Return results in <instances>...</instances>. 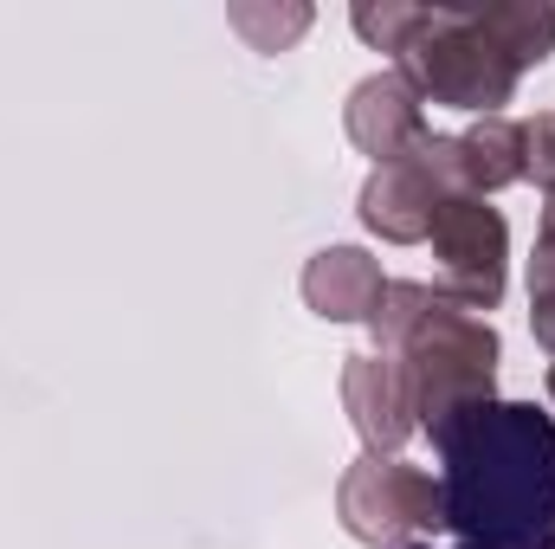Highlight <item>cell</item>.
I'll return each instance as SVG.
<instances>
[{
  "label": "cell",
  "mask_w": 555,
  "mask_h": 549,
  "mask_svg": "<svg viewBox=\"0 0 555 549\" xmlns=\"http://www.w3.org/2000/svg\"><path fill=\"white\" fill-rule=\"evenodd\" d=\"M395 72L414 85L420 104H452L472 117H504L524 78L472 7H420L408 46L395 52Z\"/></svg>",
  "instance_id": "7a4b0ae2"
},
{
  "label": "cell",
  "mask_w": 555,
  "mask_h": 549,
  "mask_svg": "<svg viewBox=\"0 0 555 549\" xmlns=\"http://www.w3.org/2000/svg\"><path fill=\"white\" fill-rule=\"evenodd\" d=\"M408 549H433V544H408Z\"/></svg>",
  "instance_id": "d6986e66"
},
{
  "label": "cell",
  "mask_w": 555,
  "mask_h": 549,
  "mask_svg": "<svg viewBox=\"0 0 555 549\" xmlns=\"http://www.w3.org/2000/svg\"><path fill=\"white\" fill-rule=\"evenodd\" d=\"M336 518L356 544L369 549H408L426 531H439V478L408 459H375L362 452L336 478Z\"/></svg>",
  "instance_id": "5b68a950"
},
{
  "label": "cell",
  "mask_w": 555,
  "mask_h": 549,
  "mask_svg": "<svg viewBox=\"0 0 555 549\" xmlns=\"http://www.w3.org/2000/svg\"><path fill=\"white\" fill-rule=\"evenodd\" d=\"M433 310V284L420 278H388L375 310H369V336H375V356H401V343L414 336V323Z\"/></svg>",
  "instance_id": "7c38bea8"
},
{
  "label": "cell",
  "mask_w": 555,
  "mask_h": 549,
  "mask_svg": "<svg viewBox=\"0 0 555 549\" xmlns=\"http://www.w3.org/2000/svg\"><path fill=\"white\" fill-rule=\"evenodd\" d=\"M433 297L459 304V310H498L504 284H511V227L491 201L478 194H452L433 214Z\"/></svg>",
  "instance_id": "277c9868"
},
{
  "label": "cell",
  "mask_w": 555,
  "mask_h": 549,
  "mask_svg": "<svg viewBox=\"0 0 555 549\" xmlns=\"http://www.w3.org/2000/svg\"><path fill=\"white\" fill-rule=\"evenodd\" d=\"M543 388H550V413H555V362H550V382H543Z\"/></svg>",
  "instance_id": "ac0fdd59"
},
{
  "label": "cell",
  "mask_w": 555,
  "mask_h": 549,
  "mask_svg": "<svg viewBox=\"0 0 555 549\" xmlns=\"http://www.w3.org/2000/svg\"><path fill=\"white\" fill-rule=\"evenodd\" d=\"M530 330H537V343L555 362V291H530Z\"/></svg>",
  "instance_id": "2e32d148"
},
{
  "label": "cell",
  "mask_w": 555,
  "mask_h": 549,
  "mask_svg": "<svg viewBox=\"0 0 555 549\" xmlns=\"http://www.w3.org/2000/svg\"><path fill=\"white\" fill-rule=\"evenodd\" d=\"M414 20H420L414 0H356V7H349L356 39H362V46H375V52H401V46H408V33H414Z\"/></svg>",
  "instance_id": "5bb4252c"
},
{
  "label": "cell",
  "mask_w": 555,
  "mask_h": 549,
  "mask_svg": "<svg viewBox=\"0 0 555 549\" xmlns=\"http://www.w3.org/2000/svg\"><path fill=\"white\" fill-rule=\"evenodd\" d=\"M524 175L543 181L555 194V111H543V117L524 124Z\"/></svg>",
  "instance_id": "9a60e30c"
},
{
  "label": "cell",
  "mask_w": 555,
  "mask_h": 549,
  "mask_svg": "<svg viewBox=\"0 0 555 549\" xmlns=\"http://www.w3.org/2000/svg\"><path fill=\"white\" fill-rule=\"evenodd\" d=\"M401 375H408V395H414V420L420 433H439L459 408H478V401H498V362H504V336L433 297V310L414 323V336L401 343Z\"/></svg>",
  "instance_id": "3957f363"
},
{
  "label": "cell",
  "mask_w": 555,
  "mask_h": 549,
  "mask_svg": "<svg viewBox=\"0 0 555 549\" xmlns=\"http://www.w3.org/2000/svg\"><path fill=\"white\" fill-rule=\"evenodd\" d=\"M382 284L388 278H382V259L375 253H362V246H323L304 266V304L323 323H369Z\"/></svg>",
  "instance_id": "9c48e42d"
},
{
  "label": "cell",
  "mask_w": 555,
  "mask_h": 549,
  "mask_svg": "<svg viewBox=\"0 0 555 549\" xmlns=\"http://www.w3.org/2000/svg\"><path fill=\"white\" fill-rule=\"evenodd\" d=\"M227 20H233V33H246V46L253 52H291L304 33H310V7L304 0H284V7H259V0H240V7H227Z\"/></svg>",
  "instance_id": "4fadbf2b"
},
{
  "label": "cell",
  "mask_w": 555,
  "mask_h": 549,
  "mask_svg": "<svg viewBox=\"0 0 555 549\" xmlns=\"http://www.w3.org/2000/svg\"><path fill=\"white\" fill-rule=\"evenodd\" d=\"M343 130H349V142H356L362 155H375V168L395 162V155H408L420 137H433V130H426V104L414 98V85H408L401 72L362 78V85L349 91V104H343Z\"/></svg>",
  "instance_id": "ba28073f"
},
{
  "label": "cell",
  "mask_w": 555,
  "mask_h": 549,
  "mask_svg": "<svg viewBox=\"0 0 555 549\" xmlns=\"http://www.w3.org/2000/svg\"><path fill=\"white\" fill-rule=\"evenodd\" d=\"M472 13H478V26L504 46V59H511L517 72L543 65L555 52V0H485V7H472Z\"/></svg>",
  "instance_id": "8fae6325"
},
{
  "label": "cell",
  "mask_w": 555,
  "mask_h": 549,
  "mask_svg": "<svg viewBox=\"0 0 555 549\" xmlns=\"http://www.w3.org/2000/svg\"><path fill=\"white\" fill-rule=\"evenodd\" d=\"M459 175H465V194L491 201L504 194L511 181H524V124L511 117H478L465 137H459Z\"/></svg>",
  "instance_id": "30bf717a"
},
{
  "label": "cell",
  "mask_w": 555,
  "mask_h": 549,
  "mask_svg": "<svg viewBox=\"0 0 555 549\" xmlns=\"http://www.w3.org/2000/svg\"><path fill=\"white\" fill-rule=\"evenodd\" d=\"M439 531L459 549H555V413L478 401L439 433Z\"/></svg>",
  "instance_id": "6da1fadb"
},
{
  "label": "cell",
  "mask_w": 555,
  "mask_h": 549,
  "mask_svg": "<svg viewBox=\"0 0 555 549\" xmlns=\"http://www.w3.org/2000/svg\"><path fill=\"white\" fill-rule=\"evenodd\" d=\"M537 246H550V253H555V194L543 201V227H537Z\"/></svg>",
  "instance_id": "e0dca14e"
},
{
  "label": "cell",
  "mask_w": 555,
  "mask_h": 549,
  "mask_svg": "<svg viewBox=\"0 0 555 549\" xmlns=\"http://www.w3.org/2000/svg\"><path fill=\"white\" fill-rule=\"evenodd\" d=\"M465 194V175H459V137H420L408 155L382 162L369 181H362V227L388 246H420L433 233V214Z\"/></svg>",
  "instance_id": "8992f818"
},
{
  "label": "cell",
  "mask_w": 555,
  "mask_h": 549,
  "mask_svg": "<svg viewBox=\"0 0 555 549\" xmlns=\"http://www.w3.org/2000/svg\"><path fill=\"white\" fill-rule=\"evenodd\" d=\"M343 408H349V426L362 433V446L375 459H395L420 433L401 362L395 356H375V349L369 356H343Z\"/></svg>",
  "instance_id": "52a82bcc"
}]
</instances>
